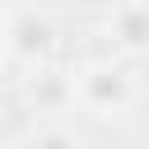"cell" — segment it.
Segmentation results:
<instances>
[{
  "label": "cell",
  "mask_w": 149,
  "mask_h": 149,
  "mask_svg": "<svg viewBox=\"0 0 149 149\" xmlns=\"http://www.w3.org/2000/svg\"><path fill=\"white\" fill-rule=\"evenodd\" d=\"M130 74L116 70V65H88L79 79H74V98L93 112H121L130 102Z\"/></svg>",
  "instance_id": "1"
},
{
  "label": "cell",
  "mask_w": 149,
  "mask_h": 149,
  "mask_svg": "<svg viewBox=\"0 0 149 149\" xmlns=\"http://www.w3.org/2000/svg\"><path fill=\"white\" fill-rule=\"evenodd\" d=\"M23 93H28V102L37 112H56V107H65L74 98V79L65 70H56V65H33V74L23 79Z\"/></svg>",
  "instance_id": "3"
},
{
  "label": "cell",
  "mask_w": 149,
  "mask_h": 149,
  "mask_svg": "<svg viewBox=\"0 0 149 149\" xmlns=\"http://www.w3.org/2000/svg\"><path fill=\"white\" fill-rule=\"evenodd\" d=\"M5 33H9V56L28 61V65H47V56H51V47H56V28H51L47 19L19 14L14 23H5Z\"/></svg>",
  "instance_id": "2"
},
{
  "label": "cell",
  "mask_w": 149,
  "mask_h": 149,
  "mask_svg": "<svg viewBox=\"0 0 149 149\" xmlns=\"http://www.w3.org/2000/svg\"><path fill=\"white\" fill-rule=\"evenodd\" d=\"M9 56V33H5V23H0V61Z\"/></svg>",
  "instance_id": "6"
},
{
  "label": "cell",
  "mask_w": 149,
  "mask_h": 149,
  "mask_svg": "<svg viewBox=\"0 0 149 149\" xmlns=\"http://www.w3.org/2000/svg\"><path fill=\"white\" fill-rule=\"evenodd\" d=\"M23 149H84V144H79L70 130H61V126H47V130H37V135H33Z\"/></svg>",
  "instance_id": "5"
},
{
  "label": "cell",
  "mask_w": 149,
  "mask_h": 149,
  "mask_svg": "<svg viewBox=\"0 0 149 149\" xmlns=\"http://www.w3.org/2000/svg\"><path fill=\"white\" fill-rule=\"evenodd\" d=\"M112 37H116V47L130 51V56L149 51V0H126V5H116V9H112Z\"/></svg>",
  "instance_id": "4"
}]
</instances>
